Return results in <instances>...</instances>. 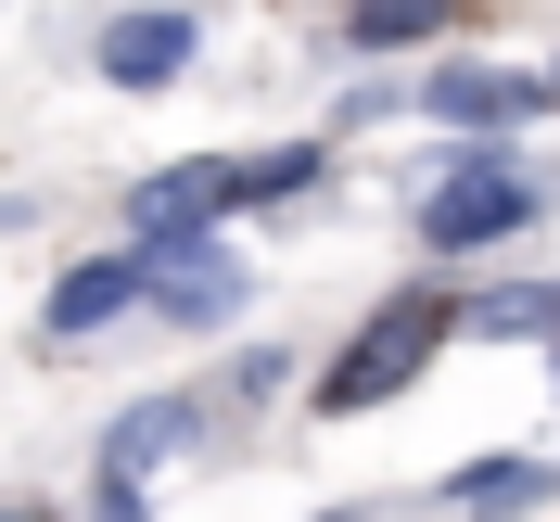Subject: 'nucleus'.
Segmentation results:
<instances>
[{
    "mask_svg": "<svg viewBox=\"0 0 560 522\" xmlns=\"http://www.w3.org/2000/svg\"><path fill=\"white\" fill-rule=\"evenodd\" d=\"M535 217H548V178L523 153H446V178L420 192V243L433 255H485L510 230H535Z\"/></svg>",
    "mask_w": 560,
    "mask_h": 522,
    "instance_id": "nucleus-1",
    "label": "nucleus"
},
{
    "mask_svg": "<svg viewBox=\"0 0 560 522\" xmlns=\"http://www.w3.org/2000/svg\"><path fill=\"white\" fill-rule=\"evenodd\" d=\"M433 345H446V293H395V306H370L357 345L318 370V420H357V408H383V395H408L420 370H433Z\"/></svg>",
    "mask_w": 560,
    "mask_h": 522,
    "instance_id": "nucleus-2",
    "label": "nucleus"
},
{
    "mask_svg": "<svg viewBox=\"0 0 560 522\" xmlns=\"http://www.w3.org/2000/svg\"><path fill=\"white\" fill-rule=\"evenodd\" d=\"M243 293H255V268L217 243V230H153V243H140V306H166L178 332L243 318Z\"/></svg>",
    "mask_w": 560,
    "mask_h": 522,
    "instance_id": "nucleus-3",
    "label": "nucleus"
},
{
    "mask_svg": "<svg viewBox=\"0 0 560 522\" xmlns=\"http://www.w3.org/2000/svg\"><path fill=\"white\" fill-rule=\"evenodd\" d=\"M420 115H433V128H523V115H548V77H523V65H446V77H420Z\"/></svg>",
    "mask_w": 560,
    "mask_h": 522,
    "instance_id": "nucleus-4",
    "label": "nucleus"
},
{
    "mask_svg": "<svg viewBox=\"0 0 560 522\" xmlns=\"http://www.w3.org/2000/svg\"><path fill=\"white\" fill-rule=\"evenodd\" d=\"M191 38H205V26H191L178 0H153V13H115V26H103V77H115V90H166V77L191 65Z\"/></svg>",
    "mask_w": 560,
    "mask_h": 522,
    "instance_id": "nucleus-5",
    "label": "nucleus"
},
{
    "mask_svg": "<svg viewBox=\"0 0 560 522\" xmlns=\"http://www.w3.org/2000/svg\"><path fill=\"white\" fill-rule=\"evenodd\" d=\"M128 306H140V243H115V255H77V268L51 280V306H38V318L77 345V332H115Z\"/></svg>",
    "mask_w": 560,
    "mask_h": 522,
    "instance_id": "nucleus-6",
    "label": "nucleus"
},
{
    "mask_svg": "<svg viewBox=\"0 0 560 522\" xmlns=\"http://www.w3.org/2000/svg\"><path fill=\"white\" fill-rule=\"evenodd\" d=\"M217 217H243L230 166H166V178L128 192V243H153V230H217Z\"/></svg>",
    "mask_w": 560,
    "mask_h": 522,
    "instance_id": "nucleus-7",
    "label": "nucleus"
},
{
    "mask_svg": "<svg viewBox=\"0 0 560 522\" xmlns=\"http://www.w3.org/2000/svg\"><path fill=\"white\" fill-rule=\"evenodd\" d=\"M191 433H205V408H191V395H140V408L103 433V485H153V459H178Z\"/></svg>",
    "mask_w": 560,
    "mask_h": 522,
    "instance_id": "nucleus-8",
    "label": "nucleus"
},
{
    "mask_svg": "<svg viewBox=\"0 0 560 522\" xmlns=\"http://www.w3.org/2000/svg\"><path fill=\"white\" fill-rule=\"evenodd\" d=\"M535 497H560L548 459H458V472H446V510H458V522H485V510H535Z\"/></svg>",
    "mask_w": 560,
    "mask_h": 522,
    "instance_id": "nucleus-9",
    "label": "nucleus"
},
{
    "mask_svg": "<svg viewBox=\"0 0 560 522\" xmlns=\"http://www.w3.org/2000/svg\"><path fill=\"white\" fill-rule=\"evenodd\" d=\"M548 318H560V280H497V293L446 306V332H497V345H523V332H548Z\"/></svg>",
    "mask_w": 560,
    "mask_h": 522,
    "instance_id": "nucleus-10",
    "label": "nucleus"
},
{
    "mask_svg": "<svg viewBox=\"0 0 560 522\" xmlns=\"http://www.w3.org/2000/svg\"><path fill=\"white\" fill-rule=\"evenodd\" d=\"M318 178H331V153H318V140H280V153L230 166V192H243V205H293V192H318Z\"/></svg>",
    "mask_w": 560,
    "mask_h": 522,
    "instance_id": "nucleus-11",
    "label": "nucleus"
},
{
    "mask_svg": "<svg viewBox=\"0 0 560 522\" xmlns=\"http://www.w3.org/2000/svg\"><path fill=\"white\" fill-rule=\"evenodd\" d=\"M433 26H446V0H357L345 13L357 51H408V38H433Z\"/></svg>",
    "mask_w": 560,
    "mask_h": 522,
    "instance_id": "nucleus-12",
    "label": "nucleus"
},
{
    "mask_svg": "<svg viewBox=\"0 0 560 522\" xmlns=\"http://www.w3.org/2000/svg\"><path fill=\"white\" fill-rule=\"evenodd\" d=\"M103 522H140V485H103Z\"/></svg>",
    "mask_w": 560,
    "mask_h": 522,
    "instance_id": "nucleus-13",
    "label": "nucleus"
},
{
    "mask_svg": "<svg viewBox=\"0 0 560 522\" xmlns=\"http://www.w3.org/2000/svg\"><path fill=\"white\" fill-rule=\"evenodd\" d=\"M0 522H51V510H0Z\"/></svg>",
    "mask_w": 560,
    "mask_h": 522,
    "instance_id": "nucleus-14",
    "label": "nucleus"
},
{
    "mask_svg": "<svg viewBox=\"0 0 560 522\" xmlns=\"http://www.w3.org/2000/svg\"><path fill=\"white\" fill-rule=\"evenodd\" d=\"M318 522H345V510H318Z\"/></svg>",
    "mask_w": 560,
    "mask_h": 522,
    "instance_id": "nucleus-15",
    "label": "nucleus"
},
{
    "mask_svg": "<svg viewBox=\"0 0 560 522\" xmlns=\"http://www.w3.org/2000/svg\"><path fill=\"white\" fill-rule=\"evenodd\" d=\"M548 103H560V77H548Z\"/></svg>",
    "mask_w": 560,
    "mask_h": 522,
    "instance_id": "nucleus-16",
    "label": "nucleus"
},
{
    "mask_svg": "<svg viewBox=\"0 0 560 522\" xmlns=\"http://www.w3.org/2000/svg\"><path fill=\"white\" fill-rule=\"evenodd\" d=\"M548 332H560V318H548Z\"/></svg>",
    "mask_w": 560,
    "mask_h": 522,
    "instance_id": "nucleus-17",
    "label": "nucleus"
}]
</instances>
